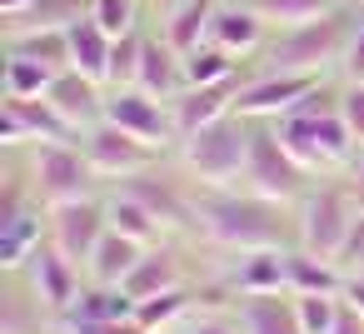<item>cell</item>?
<instances>
[{
  "instance_id": "obj_1",
  "label": "cell",
  "mask_w": 364,
  "mask_h": 334,
  "mask_svg": "<svg viewBox=\"0 0 364 334\" xmlns=\"http://www.w3.org/2000/svg\"><path fill=\"white\" fill-rule=\"evenodd\" d=\"M195 215H200V235L215 249L230 254H250V249H289L294 235V215L289 205L259 200V195H240L230 190H195Z\"/></svg>"
},
{
  "instance_id": "obj_2",
  "label": "cell",
  "mask_w": 364,
  "mask_h": 334,
  "mask_svg": "<svg viewBox=\"0 0 364 334\" xmlns=\"http://www.w3.org/2000/svg\"><path fill=\"white\" fill-rule=\"evenodd\" d=\"M354 21L359 11L339 6L319 21H304V26H284L269 36L264 45V70H289V75H329L344 65V50H349V36H354Z\"/></svg>"
},
{
  "instance_id": "obj_3",
  "label": "cell",
  "mask_w": 364,
  "mask_h": 334,
  "mask_svg": "<svg viewBox=\"0 0 364 334\" xmlns=\"http://www.w3.org/2000/svg\"><path fill=\"white\" fill-rule=\"evenodd\" d=\"M250 135H255V120L245 115H225L195 135H185L175 145L180 155V170L200 185V190H230L235 180H245V160H250Z\"/></svg>"
},
{
  "instance_id": "obj_4",
  "label": "cell",
  "mask_w": 364,
  "mask_h": 334,
  "mask_svg": "<svg viewBox=\"0 0 364 334\" xmlns=\"http://www.w3.org/2000/svg\"><path fill=\"white\" fill-rule=\"evenodd\" d=\"M354 215H359V200L344 185H319V190H304V200L294 205V244L319 254V259H334L339 264V249L354 230Z\"/></svg>"
},
{
  "instance_id": "obj_5",
  "label": "cell",
  "mask_w": 364,
  "mask_h": 334,
  "mask_svg": "<svg viewBox=\"0 0 364 334\" xmlns=\"http://www.w3.org/2000/svg\"><path fill=\"white\" fill-rule=\"evenodd\" d=\"M245 190L259 200H274V205H299L309 190V170L284 150V140L269 120H255L250 160H245Z\"/></svg>"
},
{
  "instance_id": "obj_6",
  "label": "cell",
  "mask_w": 364,
  "mask_h": 334,
  "mask_svg": "<svg viewBox=\"0 0 364 334\" xmlns=\"http://www.w3.org/2000/svg\"><path fill=\"white\" fill-rule=\"evenodd\" d=\"M26 175H31V185H36V195H41L46 210L75 205V200H95V180H100L80 140H65V145H31Z\"/></svg>"
},
{
  "instance_id": "obj_7",
  "label": "cell",
  "mask_w": 364,
  "mask_h": 334,
  "mask_svg": "<svg viewBox=\"0 0 364 334\" xmlns=\"http://www.w3.org/2000/svg\"><path fill=\"white\" fill-rule=\"evenodd\" d=\"M80 140V130L46 100V95H6V110H0V145L6 150H31V145H65Z\"/></svg>"
},
{
  "instance_id": "obj_8",
  "label": "cell",
  "mask_w": 364,
  "mask_h": 334,
  "mask_svg": "<svg viewBox=\"0 0 364 334\" xmlns=\"http://www.w3.org/2000/svg\"><path fill=\"white\" fill-rule=\"evenodd\" d=\"M105 120L120 125L125 135L155 145V150L180 145V140H175V120H170V100H155V95L140 90V85H110V95H105Z\"/></svg>"
},
{
  "instance_id": "obj_9",
  "label": "cell",
  "mask_w": 364,
  "mask_h": 334,
  "mask_svg": "<svg viewBox=\"0 0 364 334\" xmlns=\"http://www.w3.org/2000/svg\"><path fill=\"white\" fill-rule=\"evenodd\" d=\"M80 145H85V155H90V165H95V175H100V180H130V175L155 170V160H160V150H155V145H145V140L125 135V130H120V125H110V120L90 125V130L80 135Z\"/></svg>"
},
{
  "instance_id": "obj_10",
  "label": "cell",
  "mask_w": 364,
  "mask_h": 334,
  "mask_svg": "<svg viewBox=\"0 0 364 334\" xmlns=\"http://www.w3.org/2000/svg\"><path fill=\"white\" fill-rule=\"evenodd\" d=\"M314 85H324V80H319V75H289V70L245 75L240 100H235V115H245V120H279V115H289Z\"/></svg>"
},
{
  "instance_id": "obj_11",
  "label": "cell",
  "mask_w": 364,
  "mask_h": 334,
  "mask_svg": "<svg viewBox=\"0 0 364 334\" xmlns=\"http://www.w3.org/2000/svg\"><path fill=\"white\" fill-rule=\"evenodd\" d=\"M21 279H26V284L36 289V299H41L50 314H60V319L70 314V304H75V299H80V289H85V284H80V264H75V259H65V254L50 244V235L31 249V259H26Z\"/></svg>"
},
{
  "instance_id": "obj_12",
  "label": "cell",
  "mask_w": 364,
  "mask_h": 334,
  "mask_svg": "<svg viewBox=\"0 0 364 334\" xmlns=\"http://www.w3.org/2000/svg\"><path fill=\"white\" fill-rule=\"evenodd\" d=\"M105 230H110V215H105V205H95V200L55 205V210L46 215V235H50V244H55L65 259H75L80 269L90 264L95 244L105 239Z\"/></svg>"
},
{
  "instance_id": "obj_13",
  "label": "cell",
  "mask_w": 364,
  "mask_h": 334,
  "mask_svg": "<svg viewBox=\"0 0 364 334\" xmlns=\"http://www.w3.org/2000/svg\"><path fill=\"white\" fill-rule=\"evenodd\" d=\"M125 195H135L165 230H200V215H195V190H185V180H170L160 170H145V175H130L120 180Z\"/></svg>"
},
{
  "instance_id": "obj_14",
  "label": "cell",
  "mask_w": 364,
  "mask_h": 334,
  "mask_svg": "<svg viewBox=\"0 0 364 334\" xmlns=\"http://www.w3.org/2000/svg\"><path fill=\"white\" fill-rule=\"evenodd\" d=\"M240 85H245V70L230 75V80H215V85H185L175 100H170V120H175V140L235 115V100H240Z\"/></svg>"
},
{
  "instance_id": "obj_15",
  "label": "cell",
  "mask_w": 364,
  "mask_h": 334,
  "mask_svg": "<svg viewBox=\"0 0 364 334\" xmlns=\"http://www.w3.org/2000/svg\"><path fill=\"white\" fill-rule=\"evenodd\" d=\"M205 41H215L220 50H230L235 60H245V55H255V50L269 45V21L250 6V0H220L215 16H210V36Z\"/></svg>"
},
{
  "instance_id": "obj_16",
  "label": "cell",
  "mask_w": 364,
  "mask_h": 334,
  "mask_svg": "<svg viewBox=\"0 0 364 334\" xmlns=\"http://www.w3.org/2000/svg\"><path fill=\"white\" fill-rule=\"evenodd\" d=\"M46 100L85 135L90 125H100L105 120V85L100 80H90V75H80V70H60L55 75V85L46 90Z\"/></svg>"
},
{
  "instance_id": "obj_17",
  "label": "cell",
  "mask_w": 364,
  "mask_h": 334,
  "mask_svg": "<svg viewBox=\"0 0 364 334\" xmlns=\"http://www.w3.org/2000/svg\"><path fill=\"white\" fill-rule=\"evenodd\" d=\"M289 249H250V254H240L235 269H230V289L235 294H289Z\"/></svg>"
},
{
  "instance_id": "obj_18",
  "label": "cell",
  "mask_w": 364,
  "mask_h": 334,
  "mask_svg": "<svg viewBox=\"0 0 364 334\" xmlns=\"http://www.w3.org/2000/svg\"><path fill=\"white\" fill-rule=\"evenodd\" d=\"M55 329H60V314H50L36 299V289L21 274H11L6 299H0V334H55Z\"/></svg>"
},
{
  "instance_id": "obj_19",
  "label": "cell",
  "mask_w": 364,
  "mask_h": 334,
  "mask_svg": "<svg viewBox=\"0 0 364 334\" xmlns=\"http://www.w3.org/2000/svg\"><path fill=\"white\" fill-rule=\"evenodd\" d=\"M140 90H150L155 100H175L185 90V65H180V50L165 41V36H145V55H140V75H135Z\"/></svg>"
},
{
  "instance_id": "obj_20",
  "label": "cell",
  "mask_w": 364,
  "mask_h": 334,
  "mask_svg": "<svg viewBox=\"0 0 364 334\" xmlns=\"http://www.w3.org/2000/svg\"><path fill=\"white\" fill-rule=\"evenodd\" d=\"M185 284V274H180V254L160 239V244H150L145 254H140V264L130 269V279L120 284L135 304L140 299H155V294H165V289H180Z\"/></svg>"
},
{
  "instance_id": "obj_21",
  "label": "cell",
  "mask_w": 364,
  "mask_h": 334,
  "mask_svg": "<svg viewBox=\"0 0 364 334\" xmlns=\"http://www.w3.org/2000/svg\"><path fill=\"white\" fill-rule=\"evenodd\" d=\"M235 314L245 334H304L294 314V294H240Z\"/></svg>"
},
{
  "instance_id": "obj_22",
  "label": "cell",
  "mask_w": 364,
  "mask_h": 334,
  "mask_svg": "<svg viewBox=\"0 0 364 334\" xmlns=\"http://www.w3.org/2000/svg\"><path fill=\"white\" fill-rule=\"evenodd\" d=\"M140 254H145L140 239H130V235H120V230H105V239L95 244V254H90V264H85V279L120 289V284L130 279V269L140 264Z\"/></svg>"
},
{
  "instance_id": "obj_23",
  "label": "cell",
  "mask_w": 364,
  "mask_h": 334,
  "mask_svg": "<svg viewBox=\"0 0 364 334\" xmlns=\"http://www.w3.org/2000/svg\"><path fill=\"white\" fill-rule=\"evenodd\" d=\"M65 36H70V70H80V75H90V80L110 85V50H115V36H105V31L95 26V16L75 21Z\"/></svg>"
},
{
  "instance_id": "obj_24",
  "label": "cell",
  "mask_w": 364,
  "mask_h": 334,
  "mask_svg": "<svg viewBox=\"0 0 364 334\" xmlns=\"http://www.w3.org/2000/svg\"><path fill=\"white\" fill-rule=\"evenodd\" d=\"M90 16V0H31L26 11L0 16V31H70L75 21Z\"/></svg>"
},
{
  "instance_id": "obj_25",
  "label": "cell",
  "mask_w": 364,
  "mask_h": 334,
  "mask_svg": "<svg viewBox=\"0 0 364 334\" xmlns=\"http://www.w3.org/2000/svg\"><path fill=\"white\" fill-rule=\"evenodd\" d=\"M344 269L334 259H319L309 249H289V294H344Z\"/></svg>"
},
{
  "instance_id": "obj_26",
  "label": "cell",
  "mask_w": 364,
  "mask_h": 334,
  "mask_svg": "<svg viewBox=\"0 0 364 334\" xmlns=\"http://www.w3.org/2000/svg\"><path fill=\"white\" fill-rule=\"evenodd\" d=\"M215 6H220V0H180L170 16H160V36H165L180 55L195 50V45L210 36V16H215Z\"/></svg>"
},
{
  "instance_id": "obj_27",
  "label": "cell",
  "mask_w": 364,
  "mask_h": 334,
  "mask_svg": "<svg viewBox=\"0 0 364 334\" xmlns=\"http://www.w3.org/2000/svg\"><path fill=\"white\" fill-rule=\"evenodd\" d=\"M195 289H165V294H155V299H140L135 304V324L145 329V334H170V329H180V319L185 314H195Z\"/></svg>"
},
{
  "instance_id": "obj_28",
  "label": "cell",
  "mask_w": 364,
  "mask_h": 334,
  "mask_svg": "<svg viewBox=\"0 0 364 334\" xmlns=\"http://www.w3.org/2000/svg\"><path fill=\"white\" fill-rule=\"evenodd\" d=\"M11 55H31L50 70H70V36L65 31H11L6 36Z\"/></svg>"
},
{
  "instance_id": "obj_29",
  "label": "cell",
  "mask_w": 364,
  "mask_h": 334,
  "mask_svg": "<svg viewBox=\"0 0 364 334\" xmlns=\"http://www.w3.org/2000/svg\"><path fill=\"white\" fill-rule=\"evenodd\" d=\"M105 215H110V230H120V235L140 239L145 249L165 239V225H160V220H155V215H150L135 195H125V190H120L115 200H105Z\"/></svg>"
},
{
  "instance_id": "obj_30",
  "label": "cell",
  "mask_w": 364,
  "mask_h": 334,
  "mask_svg": "<svg viewBox=\"0 0 364 334\" xmlns=\"http://www.w3.org/2000/svg\"><path fill=\"white\" fill-rule=\"evenodd\" d=\"M65 319H135V299L125 289H115V284H85Z\"/></svg>"
},
{
  "instance_id": "obj_31",
  "label": "cell",
  "mask_w": 364,
  "mask_h": 334,
  "mask_svg": "<svg viewBox=\"0 0 364 334\" xmlns=\"http://www.w3.org/2000/svg\"><path fill=\"white\" fill-rule=\"evenodd\" d=\"M180 65H185V85H215V80L240 75V60L230 50H220L215 41H200L195 50H185Z\"/></svg>"
},
{
  "instance_id": "obj_32",
  "label": "cell",
  "mask_w": 364,
  "mask_h": 334,
  "mask_svg": "<svg viewBox=\"0 0 364 334\" xmlns=\"http://www.w3.org/2000/svg\"><path fill=\"white\" fill-rule=\"evenodd\" d=\"M250 6H255L274 31H284V26H304V21H319V16L339 11L344 0H250Z\"/></svg>"
},
{
  "instance_id": "obj_33",
  "label": "cell",
  "mask_w": 364,
  "mask_h": 334,
  "mask_svg": "<svg viewBox=\"0 0 364 334\" xmlns=\"http://www.w3.org/2000/svg\"><path fill=\"white\" fill-rule=\"evenodd\" d=\"M55 75L60 70H50V65H41V60H31V55H11L6 50V95H46L50 85H55Z\"/></svg>"
},
{
  "instance_id": "obj_34",
  "label": "cell",
  "mask_w": 364,
  "mask_h": 334,
  "mask_svg": "<svg viewBox=\"0 0 364 334\" xmlns=\"http://www.w3.org/2000/svg\"><path fill=\"white\" fill-rule=\"evenodd\" d=\"M294 314H299L304 334H334L339 314H344V299L339 294H294Z\"/></svg>"
},
{
  "instance_id": "obj_35",
  "label": "cell",
  "mask_w": 364,
  "mask_h": 334,
  "mask_svg": "<svg viewBox=\"0 0 364 334\" xmlns=\"http://www.w3.org/2000/svg\"><path fill=\"white\" fill-rule=\"evenodd\" d=\"M140 55H145V36H140V26L125 31V36H115V50H110V85H135V75H140Z\"/></svg>"
},
{
  "instance_id": "obj_36",
  "label": "cell",
  "mask_w": 364,
  "mask_h": 334,
  "mask_svg": "<svg viewBox=\"0 0 364 334\" xmlns=\"http://www.w3.org/2000/svg\"><path fill=\"white\" fill-rule=\"evenodd\" d=\"M90 16L105 36H125L140 26V0H90Z\"/></svg>"
},
{
  "instance_id": "obj_37",
  "label": "cell",
  "mask_w": 364,
  "mask_h": 334,
  "mask_svg": "<svg viewBox=\"0 0 364 334\" xmlns=\"http://www.w3.org/2000/svg\"><path fill=\"white\" fill-rule=\"evenodd\" d=\"M170 334H245V324H240V314H225V309H195V314H185L180 319V329H170Z\"/></svg>"
},
{
  "instance_id": "obj_38",
  "label": "cell",
  "mask_w": 364,
  "mask_h": 334,
  "mask_svg": "<svg viewBox=\"0 0 364 334\" xmlns=\"http://www.w3.org/2000/svg\"><path fill=\"white\" fill-rule=\"evenodd\" d=\"M339 115H344L354 145H364V80H344V90H339Z\"/></svg>"
},
{
  "instance_id": "obj_39",
  "label": "cell",
  "mask_w": 364,
  "mask_h": 334,
  "mask_svg": "<svg viewBox=\"0 0 364 334\" xmlns=\"http://www.w3.org/2000/svg\"><path fill=\"white\" fill-rule=\"evenodd\" d=\"M60 334H145L135 319H65Z\"/></svg>"
},
{
  "instance_id": "obj_40",
  "label": "cell",
  "mask_w": 364,
  "mask_h": 334,
  "mask_svg": "<svg viewBox=\"0 0 364 334\" xmlns=\"http://www.w3.org/2000/svg\"><path fill=\"white\" fill-rule=\"evenodd\" d=\"M339 269H344V274H364V205H359L354 230H349V239H344V249H339Z\"/></svg>"
},
{
  "instance_id": "obj_41",
  "label": "cell",
  "mask_w": 364,
  "mask_h": 334,
  "mask_svg": "<svg viewBox=\"0 0 364 334\" xmlns=\"http://www.w3.org/2000/svg\"><path fill=\"white\" fill-rule=\"evenodd\" d=\"M344 80H364V11L354 21V36H349V50H344V65H339Z\"/></svg>"
},
{
  "instance_id": "obj_42",
  "label": "cell",
  "mask_w": 364,
  "mask_h": 334,
  "mask_svg": "<svg viewBox=\"0 0 364 334\" xmlns=\"http://www.w3.org/2000/svg\"><path fill=\"white\" fill-rule=\"evenodd\" d=\"M339 299H344V304H349L354 314H364V274H349V279H344V294H339Z\"/></svg>"
},
{
  "instance_id": "obj_43",
  "label": "cell",
  "mask_w": 364,
  "mask_h": 334,
  "mask_svg": "<svg viewBox=\"0 0 364 334\" xmlns=\"http://www.w3.org/2000/svg\"><path fill=\"white\" fill-rule=\"evenodd\" d=\"M349 190H354V200L364 205V145H359V155H354V165H349Z\"/></svg>"
},
{
  "instance_id": "obj_44",
  "label": "cell",
  "mask_w": 364,
  "mask_h": 334,
  "mask_svg": "<svg viewBox=\"0 0 364 334\" xmlns=\"http://www.w3.org/2000/svg\"><path fill=\"white\" fill-rule=\"evenodd\" d=\"M334 334H364V314H354L349 304H344V314H339V329Z\"/></svg>"
},
{
  "instance_id": "obj_45",
  "label": "cell",
  "mask_w": 364,
  "mask_h": 334,
  "mask_svg": "<svg viewBox=\"0 0 364 334\" xmlns=\"http://www.w3.org/2000/svg\"><path fill=\"white\" fill-rule=\"evenodd\" d=\"M31 0H0V16H16V11H26Z\"/></svg>"
},
{
  "instance_id": "obj_46",
  "label": "cell",
  "mask_w": 364,
  "mask_h": 334,
  "mask_svg": "<svg viewBox=\"0 0 364 334\" xmlns=\"http://www.w3.org/2000/svg\"><path fill=\"white\" fill-rule=\"evenodd\" d=\"M150 6H155V16H170V11L180 6V0H150Z\"/></svg>"
}]
</instances>
